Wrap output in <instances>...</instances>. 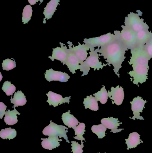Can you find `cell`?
Returning <instances> with one entry per match:
<instances>
[{"label":"cell","mask_w":152,"mask_h":153,"mask_svg":"<svg viewBox=\"0 0 152 153\" xmlns=\"http://www.w3.org/2000/svg\"><path fill=\"white\" fill-rule=\"evenodd\" d=\"M84 104L85 108H89L94 111H97L99 110L98 101L92 95L87 96L84 99Z\"/></svg>","instance_id":"obj_24"},{"label":"cell","mask_w":152,"mask_h":153,"mask_svg":"<svg viewBox=\"0 0 152 153\" xmlns=\"http://www.w3.org/2000/svg\"><path fill=\"white\" fill-rule=\"evenodd\" d=\"M131 56L128 62L130 65H144L149 68L148 65L150 58L146 55L143 47H137L130 50Z\"/></svg>","instance_id":"obj_8"},{"label":"cell","mask_w":152,"mask_h":153,"mask_svg":"<svg viewBox=\"0 0 152 153\" xmlns=\"http://www.w3.org/2000/svg\"><path fill=\"white\" fill-rule=\"evenodd\" d=\"M60 0H51L44 9L43 14L45 18L44 19L43 23H46V20L51 19L54 12L57 10Z\"/></svg>","instance_id":"obj_17"},{"label":"cell","mask_w":152,"mask_h":153,"mask_svg":"<svg viewBox=\"0 0 152 153\" xmlns=\"http://www.w3.org/2000/svg\"><path fill=\"white\" fill-rule=\"evenodd\" d=\"M43 141L42 146L43 148L49 150L59 147L60 146L59 142H62V139H59L58 136H50L48 138H41Z\"/></svg>","instance_id":"obj_18"},{"label":"cell","mask_w":152,"mask_h":153,"mask_svg":"<svg viewBox=\"0 0 152 153\" xmlns=\"http://www.w3.org/2000/svg\"><path fill=\"white\" fill-rule=\"evenodd\" d=\"M125 25L136 33L150 28L144 19L139 17V13L134 12L130 13L125 18Z\"/></svg>","instance_id":"obj_3"},{"label":"cell","mask_w":152,"mask_h":153,"mask_svg":"<svg viewBox=\"0 0 152 153\" xmlns=\"http://www.w3.org/2000/svg\"><path fill=\"white\" fill-rule=\"evenodd\" d=\"M71 143H72L71 146H72L71 149H72V152H73V153H83L84 151H83V148L84 147L83 143H81V145H79V144L75 141H72Z\"/></svg>","instance_id":"obj_33"},{"label":"cell","mask_w":152,"mask_h":153,"mask_svg":"<svg viewBox=\"0 0 152 153\" xmlns=\"http://www.w3.org/2000/svg\"><path fill=\"white\" fill-rule=\"evenodd\" d=\"M133 70L128 73L131 76V81L135 85L142 84L148 79V71L149 68L144 65H132Z\"/></svg>","instance_id":"obj_5"},{"label":"cell","mask_w":152,"mask_h":153,"mask_svg":"<svg viewBox=\"0 0 152 153\" xmlns=\"http://www.w3.org/2000/svg\"><path fill=\"white\" fill-rule=\"evenodd\" d=\"M69 45V48L71 49L75 55L77 57L79 62V64L81 65L87 58V51L90 49V48L85 44L81 45L80 43H79V45L77 46H72V43L70 41L68 42Z\"/></svg>","instance_id":"obj_10"},{"label":"cell","mask_w":152,"mask_h":153,"mask_svg":"<svg viewBox=\"0 0 152 153\" xmlns=\"http://www.w3.org/2000/svg\"><path fill=\"white\" fill-rule=\"evenodd\" d=\"M10 102L14 104V107L22 106L27 102L26 96L21 91H18L14 93L13 98L10 99Z\"/></svg>","instance_id":"obj_23"},{"label":"cell","mask_w":152,"mask_h":153,"mask_svg":"<svg viewBox=\"0 0 152 153\" xmlns=\"http://www.w3.org/2000/svg\"><path fill=\"white\" fill-rule=\"evenodd\" d=\"M117 35V38L110 43L101 47L99 49V55L103 56L106 60L108 65L113 66V71L120 77L119 71L122 67V64L126 59V52L128 50L120 37L119 30H116Z\"/></svg>","instance_id":"obj_1"},{"label":"cell","mask_w":152,"mask_h":153,"mask_svg":"<svg viewBox=\"0 0 152 153\" xmlns=\"http://www.w3.org/2000/svg\"><path fill=\"white\" fill-rule=\"evenodd\" d=\"M3 70L9 71L16 67V62L14 60L7 59L3 61L2 63Z\"/></svg>","instance_id":"obj_31"},{"label":"cell","mask_w":152,"mask_h":153,"mask_svg":"<svg viewBox=\"0 0 152 153\" xmlns=\"http://www.w3.org/2000/svg\"><path fill=\"white\" fill-rule=\"evenodd\" d=\"M62 120L64 125L68 126L69 128H72L74 130L79 123L78 120L73 115L70 114V110L62 114Z\"/></svg>","instance_id":"obj_19"},{"label":"cell","mask_w":152,"mask_h":153,"mask_svg":"<svg viewBox=\"0 0 152 153\" xmlns=\"http://www.w3.org/2000/svg\"><path fill=\"white\" fill-rule=\"evenodd\" d=\"M106 130L107 128L102 124L98 126H93L92 127V132L96 134L99 139H102L105 136Z\"/></svg>","instance_id":"obj_28"},{"label":"cell","mask_w":152,"mask_h":153,"mask_svg":"<svg viewBox=\"0 0 152 153\" xmlns=\"http://www.w3.org/2000/svg\"></svg>","instance_id":"obj_36"},{"label":"cell","mask_w":152,"mask_h":153,"mask_svg":"<svg viewBox=\"0 0 152 153\" xmlns=\"http://www.w3.org/2000/svg\"><path fill=\"white\" fill-rule=\"evenodd\" d=\"M45 77L48 82L59 81L62 82H66L68 81L70 76L66 73L55 71L51 69L46 71Z\"/></svg>","instance_id":"obj_12"},{"label":"cell","mask_w":152,"mask_h":153,"mask_svg":"<svg viewBox=\"0 0 152 153\" xmlns=\"http://www.w3.org/2000/svg\"><path fill=\"white\" fill-rule=\"evenodd\" d=\"M2 90L7 96H11L16 91V87L10 82L5 81L2 87Z\"/></svg>","instance_id":"obj_30"},{"label":"cell","mask_w":152,"mask_h":153,"mask_svg":"<svg viewBox=\"0 0 152 153\" xmlns=\"http://www.w3.org/2000/svg\"><path fill=\"white\" fill-rule=\"evenodd\" d=\"M66 49L68 53V58L66 65L72 74H75L76 73V70L80 69L79 61L71 49L68 48L66 46Z\"/></svg>","instance_id":"obj_13"},{"label":"cell","mask_w":152,"mask_h":153,"mask_svg":"<svg viewBox=\"0 0 152 153\" xmlns=\"http://www.w3.org/2000/svg\"><path fill=\"white\" fill-rule=\"evenodd\" d=\"M143 49L149 58H152V37L143 47Z\"/></svg>","instance_id":"obj_32"},{"label":"cell","mask_w":152,"mask_h":153,"mask_svg":"<svg viewBox=\"0 0 152 153\" xmlns=\"http://www.w3.org/2000/svg\"><path fill=\"white\" fill-rule=\"evenodd\" d=\"M93 95L97 101H100V102L102 104H105L108 101V98H109L108 92L107 91L104 85L103 86L101 91H99L98 92L94 94Z\"/></svg>","instance_id":"obj_25"},{"label":"cell","mask_w":152,"mask_h":153,"mask_svg":"<svg viewBox=\"0 0 152 153\" xmlns=\"http://www.w3.org/2000/svg\"><path fill=\"white\" fill-rule=\"evenodd\" d=\"M17 136V132L15 129L11 128L1 129L0 132V137L3 139H11L15 138Z\"/></svg>","instance_id":"obj_26"},{"label":"cell","mask_w":152,"mask_h":153,"mask_svg":"<svg viewBox=\"0 0 152 153\" xmlns=\"http://www.w3.org/2000/svg\"><path fill=\"white\" fill-rule=\"evenodd\" d=\"M43 1L44 0H28L30 5H34V4H36V3L38 1H40V3H42Z\"/></svg>","instance_id":"obj_35"},{"label":"cell","mask_w":152,"mask_h":153,"mask_svg":"<svg viewBox=\"0 0 152 153\" xmlns=\"http://www.w3.org/2000/svg\"><path fill=\"white\" fill-rule=\"evenodd\" d=\"M6 108L7 106L2 102H0V118H3V116L6 114Z\"/></svg>","instance_id":"obj_34"},{"label":"cell","mask_w":152,"mask_h":153,"mask_svg":"<svg viewBox=\"0 0 152 153\" xmlns=\"http://www.w3.org/2000/svg\"><path fill=\"white\" fill-rule=\"evenodd\" d=\"M85 125L84 123H79V125L77 126L75 129V134L76 137L74 138L76 140H80L81 143H83L82 141H85V138L83 137V135L85 132Z\"/></svg>","instance_id":"obj_27"},{"label":"cell","mask_w":152,"mask_h":153,"mask_svg":"<svg viewBox=\"0 0 152 153\" xmlns=\"http://www.w3.org/2000/svg\"><path fill=\"white\" fill-rule=\"evenodd\" d=\"M136 36L137 47H143L152 37V32L149 30H144L137 33Z\"/></svg>","instance_id":"obj_20"},{"label":"cell","mask_w":152,"mask_h":153,"mask_svg":"<svg viewBox=\"0 0 152 153\" xmlns=\"http://www.w3.org/2000/svg\"><path fill=\"white\" fill-rule=\"evenodd\" d=\"M126 144L127 145V150L135 148L137 145L143 143L140 140V136L137 132H133L129 134L128 139H125Z\"/></svg>","instance_id":"obj_22"},{"label":"cell","mask_w":152,"mask_h":153,"mask_svg":"<svg viewBox=\"0 0 152 153\" xmlns=\"http://www.w3.org/2000/svg\"><path fill=\"white\" fill-rule=\"evenodd\" d=\"M100 48H98L96 49L95 48H90V56L81 65H80V71L83 72L82 76L88 74L90 68H93L94 71L96 70L99 71L100 69H102L104 67L108 65V64L103 65L101 62L99 61L100 55L98 54V52Z\"/></svg>","instance_id":"obj_2"},{"label":"cell","mask_w":152,"mask_h":153,"mask_svg":"<svg viewBox=\"0 0 152 153\" xmlns=\"http://www.w3.org/2000/svg\"><path fill=\"white\" fill-rule=\"evenodd\" d=\"M68 128L63 126H59L57 124L50 121V124L47 126L46 127L43 131V134L45 136H59L60 138L63 137L67 143H70L68 140L67 134Z\"/></svg>","instance_id":"obj_7"},{"label":"cell","mask_w":152,"mask_h":153,"mask_svg":"<svg viewBox=\"0 0 152 153\" xmlns=\"http://www.w3.org/2000/svg\"><path fill=\"white\" fill-rule=\"evenodd\" d=\"M32 13L33 10L31 5H26L23 9L22 13V22L24 24H26L30 20Z\"/></svg>","instance_id":"obj_29"},{"label":"cell","mask_w":152,"mask_h":153,"mask_svg":"<svg viewBox=\"0 0 152 153\" xmlns=\"http://www.w3.org/2000/svg\"><path fill=\"white\" fill-rule=\"evenodd\" d=\"M147 100H144L140 96H137L133 99L132 102H130L131 104V109L133 111L134 116L133 117L130 118L134 120L136 119L144 120V119L142 116H140V113L142 112L143 109L145 108V105L147 102Z\"/></svg>","instance_id":"obj_9"},{"label":"cell","mask_w":152,"mask_h":153,"mask_svg":"<svg viewBox=\"0 0 152 153\" xmlns=\"http://www.w3.org/2000/svg\"><path fill=\"white\" fill-rule=\"evenodd\" d=\"M122 30L120 32V37L128 49H134L137 47V33L125 25H122Z\"/></svg>","instance_id":"obj_6"},{"label":"cell","mask_w":152,"mask_h":153,"mask_svg":"<svg viewBox=\"0 0 152 153\" xmlns=\"http://www.w3.org/2000/svg\"><path fill=\"white\" fill-rule=\"evenodd\" d=\"M13 108H14L13 110H8L5 114L4 121L9 126H13L17 123L18 121L17 115H20V113L15 108V107L13 106Z\"/></svg>","instance_id":"obj_21"},{"label":"cell","mask_w":152,"mask_h":153,"mask_svg":"<svg viewBox=\"0 0 152 153\" xmlns=\"http://www.w3.org/2000/svg\"><path fill=\"white\" fill-rule=\"evenodd\" d=\"M46 96L48 97V100L47 102L49 103L50 106H54V107H56L59 105L63 104V103H70V100L71 97H66L63 98L62 96L60 94L55 93L53 92L50 91L48 93L46 94Z\"/></svg>","instance_id":"obj_15"},{"label":"cell","mask_w":152,"mask_h":153,"mask_svg":"<svg viewBox=\"0 0 152 153\" xmlns=\"http://www.w3.org/2000/svg\"><path fill=\"white\" fill-rule=\"evenodd\" d=\"M61 47H57L53 48L52 55V56H49L52 61H54L55 59L60 61L63 65L66 64L67 58H68V53L66 51V46L64 44L60 43Z\"/></svg>","instance_id":"obj_14"},{"label":"cell","mask_w":152,"mask_h":153,"mask_svg":"<svg viewBox=\"0 0 152 153\" xmlns=\"http://www.w3.org/2000/svg\"><path fill=\"white\" fill-rule=\"evenodd\" d=\"M101 122L107 128L111 129V132L113 133H119L124 129V128L118 129V126L122 124L119 121L118 118H114L112 117L103 118L101 120Z\"/></svg>","instance_id":"obj_16"},{"label":"cell","mask_w":152,"mask_h":153,"mask_svg":"<svg viewBox=\"0 0 152 153\" xmlns=\"http://www.w3.org/2000/svg\"><path fill=\"white\" fill-rule=\"evenodd\" d=\"M108 96L112 100V104L115 103L117 106H120L122 104L125 98L124 88L119 85L116 87L112 86L111 91H108Z\"/></svg>","instance_id":"obj_11"},{"label":"cell","mask_w":152,"mask_h":153,"mask_svg":"<svg viewBox=\"0 0 152 153\" xmlns=\"http://www.w3.org/2000/svg\"><path fill=\"white\" fill-rule=\"evenodd\" d=\"M117 36V35L116 30H115L114 31V34H112L109 32L100 37L84 39V42L90 48H95V47L101 48L116 39Z\"/></svg>","instance_id":"obj_4"}]
</instances>
